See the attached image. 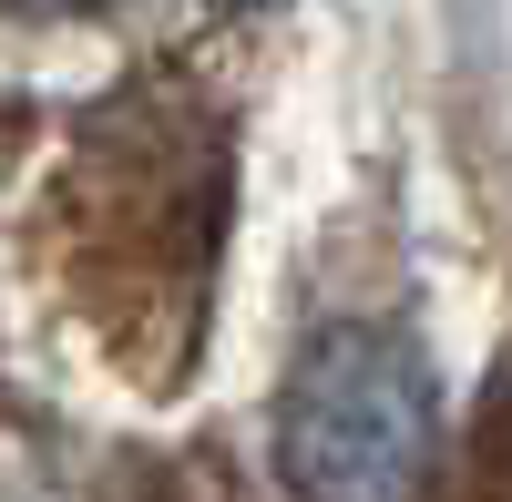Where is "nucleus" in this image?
I'll return each mask as SVG.
<instances>
[{"label":"nucleus","mask_w":512,"mask_h":502,"mask_svg":"<svg viewBox=\"0 0 512 502\" xmlns=\"http://www.w3.org/2000/svg\"><path fill=\"white\" fill-rule=\"evenodd\" d=\"M226 11H246V0H226Z\"/></svg>","instance_id":"7ed1b4c3"},{"label":"nucleus","mask_w":512,"mask_h":502,"mask_svg":"<svg viewBox=\"0 0 512 502\" xmlns=\"http://www.w3.org/2000/svg\"><path fill=\"white\" fill-rule=\"evenodd\" d=\"M21 11H103V0H21Z\"/></svg>","instance_id":"f03ea898"},{"label":"nucleus","mask_w":512,"mask_h":502,"mask_svg":"<svg viewBox=\"0 0 512 502\" xmlns=\"http://www.w3.org/2000/svg\"><path fill=\"white\" fill-rule=\"evenodd\" d=\"M441 462V400L410 339L318 328L277 400V472L297 502H410Z\"/></svg>","instance_id":"f257e3e1"}]
</instances>
